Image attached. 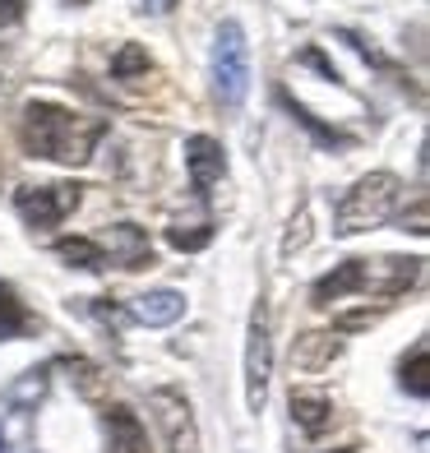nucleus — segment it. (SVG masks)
Instances as JSON below:
<instances>
[{
    "instance_id": "nucleus-1",
    "label": "nucleus",
    "mask_w": 430,
    "mask_h": 453,
    "mask_svg": "<svg viewBox=\"0 0 430 453\" xmlns=\"http://www.w3.org/2000/svg\"><path fill=\"white\" fill-rule=\"evenodd\" d=\"M107 134V120L102 116H84L70 107H56V102H28L24 116H19V143H24L28 157H47L60 167H84L93 157V149Z\"/></svg>"
},
{
    "instance_id": "nucleus-2",
    "label": "nucleus",
    "mask_w": 430,
    "mask_h": 453,
    "mask_svg": "<svg viewBox=\"0 0 430 453\" xmlns=\"http://www.w3.org/2000/svg\"><path fill=\"white\" fill-rule=\"evenodd\" d=\"M398 203H403V180L394 172H371V176H361L352 190L342 195L334 232L338 236H357V232H371V226H384L388 218H394Z\"/></svg>"
},
{
    "instance_id": "nucleus-3",
    "label": "nucleus",
    "mask_w": 430,
    "mask_h": 453,
    "mask_svg": "<svg viewBox=\"0 0 430 453\" xmlns=\"http://www.w3.org/2000/svg\"><path fill=\"white\" fill-rule=\"evenodd\" d=\"M213 84L222 107H241L245 93H250V42H245V28L236 19L218 28V42H213Z\"/></svg>"
},
{
    "instance_id": "nucleus-4",
    "label": "nucleus",
    "mask_w": 430,
    "mask_h": 453,
    "mask_svg": "<svg viewBox=\"0 0 430 453\" xmlns=\"http://www.w3.org/2000/svg\"><path fill=\"white\" fill-rule=\"evenodd\" d=\"M245 407L264 411L269 403V375H273V338H269V305L255 301L250 311V328H245Z\"/></svg>"
},
{
    "instance_id": "nucleus-5",
    "label": "nucleus",
    "mask_w": 430,
    "mask_h": 453,
    "mask_svg": "<svg viewBox=\"0 0 430 453\" xmlns=\"http://www.w3.org/2000/svg\"><path fill=\"white\" fill-rule=\"evenodd\" d=\"M149 411H153V426L167 453H199V421H195V407L180 388H153L149 394Z\"/></svg>"
},
{
    "instance_id": "nucleus-6",
    "label": "nucleus",
    "mask_w": 430,
    "mask_h": 453,
    "mask_svg": "<svg viewBox=\"0 0 430 453\" xmlns=\"http://www.w3.org/2000/svg\"><path fill=\"white\" fill-rule=\"evenodd\" d=\"M79 199H84V190H79L74 180H60V185H24V190L14 195V209L19 218H24L28 226H56V222H65L74 209H79Z\"/></svg>"
},
{
    "instance_id": "nucleus-7",
    "label": "nucleus",
    "mask_w": 430,
    "mask_h": 453,
    "mask_svg": "<svg viewBox=\"0 0 430 453\" xmlns=\"http://www.w3.org/2000/svg\"><path fill=\"white\" fill-rule=\"evenodd\" d=\"M186 167H190V185H195V190L209 195L213 185L227 176V153H222L218 139L195 134V139H186Z\"/></svg>"
},
{
    "instance_id": "nucleus-8",
    "label": "nucleus",
    "mask_w": 430,
    "mask_h": 453,
    "mask_svg": "<svg viewBox=\"0 0 430 453\" xmlns=\"http://www.w3.org/2000/svg\"><path fill=\"white\" fill-rule=\"evenodd\" d=\"M107 453H153L139 411H130L126 403H107Z\"/></svg>"
},
{
    "instance_id": "nucleus-9",
    "label": "nucleus",
    "mask_w": 430,
    "mask_h": 453,
    "mask_svg": "<svg viewBox=\"0 0 430 453\" xmlns=\"http://www.w3.org/2000/svg\"><path fill=\"white\" fill-rule=\"evenodd\" d=\"M338 357H342L338 334H301L292 342V370H301V375H324Z\"/></svg>"
},
{
    "instance_id": "nucleus-10",
    "label": "nucleus",
    "mask_w": 430,
    "mask_h": 453,
    "mask_svg": "<svg viewBox=\"0 0 430 453\" xmlns=\"http://www.w3.org/2000/svg\"><path fill=\"white\" fill-rule=\"evenodd\" d=\"M107 245H111L107 264H120V269H149L153 264V245L143 236V226H134V222H116L107 232Z\"/></svg>"
},
{
    "instance_id": "nucleus-11",
    "label": "nucleus",
    "mask_w": 430,
    "mask_h": 453,
    "mask_svg": "<svg viewBox=\"0 0 430 453\" xmlns=\"http://www.w3.org/2000/svg\"><path fill=\"white\" fill-rule=\"evenodd\" d=\"M287 407H292V421H296L311 440H319L324 430L334 426V398L319 394V388H292Z\"/></svg>"
},
{
    "instance_id": "nucleus-12",
    "label": "nucleus",
    "mask_w": 430,
    "mask_h": 453,
    "mask_svg": "<svg viewBox=\"0 0 430 453\" xmlns=\"http://www.w3.org/2000/svg\"><path fill=\"white\" fill-rule=\"evenodd\" d=\"M352 292H365V259H347V264H338L334 273H324L315 287H311V305H334V301H342V296H352Z\"/></svg>"
},
{
    "instance_id": "nucleus-13",
    "label": "nucleus",
    "mask_w": 430,
    "mask_h": 453,
    "mask_svg": "<svg viewBox=\"0 0 430 453\" xmlns=\"http://www.w3.org/2000/svg\"><path fill=\"white\" fill-rule=\"evenodd\" d=\"M130 315L149 328H162V324H176L186 315V296L172 292V287H162V292H149V296H134L130 301Z\"/></svg>"
},
{
    "instance_id": "nucleus-14",
    "label": "nucleus",
    "mask_w": 430,
    "mask_h": 453,
    "mask_svg": "<svg viewBox=\"0 0 430 453\" xmlns=\"http://www.w3.org/2000/svg\"><path fill=\"white\" fill-rule=\"evenodd\" d=\"M380 273H384L380 282H365V287H375V296L394 301L421 278V259H380Z\"/></svg>"
},
{
    "instance_id": "nucleus-15",
    "label": "nucleus",
    "mask_w": 430,
    "mask_h": 453,
    "mask_svg": "<svg viewBox=\"0 0 430 453\" xmlns=\"http://www.w3.org/2000/svg\"><path fill=\"white\" fill-rule=\"evenodd\" d=\"M56 255L74 264V269H107V245L93 241V236H65L56 241Z\"/></svg>"
},
{
    "instance_id": "nucleus-16",
    "label": "nucleus",
    "mask_w": 430,
    "mask_h": 453,
    "mask_svg": "<svg viewBox=\"0 0 430 453\" xmlns=\"http://www.w3.org/2000/svg\"><path fill=\"white\" fill-rule=\"evenodd\" d=\"M37 319L24 301H19V292L10 282H0V338H19V334H28Z\"/></svg>"
},
{
    "instance_id": "nucleus-17",
    "label": "nucleus",
    "mask_w": 430,
    "mask_h": 453,
    "mask_svg": "<svg viewBox=\"0 0 430 453\" xmlns=\"http://www.w3.org/2000/svg\"><path fill=\"white\" fill-rule=\"evenodd\" d=\"M149 74H153V56L139 42H126L111 56V79H120V84H139V79H149Z\"/></svg>"
},
{
    "instance_id": "nucleus-18",
    "label": "nucleus",
    "mask_w": 430,
    "mask_h": 453,
    "mask_svg": "<svg viewBox=\"0 0 430 453\" xmlns=\"http://www.w3.org/2000/svg\"><path fill=\"white\" fill-rule=\"evenodd\" d=\"M65 370H70V384H74L88 403H102V394H107V375H102V365H93V361H84V357H70Z\"/></svg>"
},
{
    "instance_id": "nucleus-19",
    "label": "nucleus",
    "mask_w": 430,
    "mask_h": 453,
    "mask_svg": "<svg viewBox=\"0 0 430 453\" xmlns=\"http://www.w3.org/2000/svg\"><path fill=\"white\" fill-rule=\"evenodd\" d=\"M426 357H430V342L421 338L417 347H412V357L403 361V388L407 394H417V398H426L430 394V375H426Z\"/></svg>"
},
{
    "instance_id": "nucleus-20",
    "label": "nucleus",
    "mask_w": 430,
    "mask_h": 453,
    "mask_svg": "<svg viewBox=\"0 0 430 453\" xmlns=\"http://www.w3.org/2000/svg\"><path fill=\"white\" fill-rule=\"evenodd\" d=\"M167 241L176 250H203V245L213 241V226L199 222V226H167Z\"/></svg>"
},
{
    "instance_id": "nucleus-21",
    "label": "nucleus",
    "mask_w": 430,
    "mask_h": 453,
    "mask_svg": "<svg viewBox=\"0 0 430 453\" xmlns=\"http://www.w3.org/2000/svg\"><path fill=\"white\" fill-rule=\"evenodd\" d=\"M301 245H311V209H296L292 226H287V236H282V259H292Z\"/></svg>"
},
{
    "instance_id": "nucleus-22",
    "label": "nucleus",
    "mask_w": 430,
    "mask_h": 453,
    "mask_svg": "<svg viewBox=\"0 0 430 453\" xmlns=\"http://www.w3.org/2000/svg\"><path fill=\"white\" fill-rule=\"evenodd\" d=\"M380 315L375 311H352V315H334V334H357V328H371Z\"/></svg>"
},
{
    "instance_id": "nucleus-23",
    "label": "nucleus",
    "mask_w": 430,
    "mask_h": 453,
    "mask_svg": "<svg viewBox=\"0 0 430 453\" xmlns=\"http://www.w3.org/2000/svg\"><path fill=\"white\" fill-rule=\"evenodd\" d=\"M24 19V0H0V28H14Z\"/></svg>"
},
{
    "instance_id": "nucleus-24",
    "label": "nucleus",
    "mask_w": 430,
    "mask_h": 453,
    "mask_svg": "<svg viewBox=\"0 0 430 453\" xmlns=\"http://www.w3.org/2000/svg\"><path fill=\"white\" fill-rule=\"evenodd\" d=\"M143 5H149L153 14H172V10L180 5V0H143Z\"/></svg>"
},
{
    "instance_id": "nucleus-25",
    "label": "nucleus",
    "mask_w": 430,
    "mask_h": 453,
    "mask_svg": "<svg viewBox=\"0 0 430 453\" xmlns=\"http://www.w3.org/2000/svg\"><path fill=\"white\" fill-rule=\"evenodd\" d=\"M65 5H74V10H84V5H88V0H65Z\"/></svg>"
},
{
    "instance_id": "nucleus-26",
    "label": "nucleus",
    "mask_w": 430,
    "mask_h": 453,
    "mask_svg": "<svg viewBox=\"0 0 430 453\" xmlns=\"http://www.w3.org/2000/svg\"><path fill=\"white\" fill-rule=\"evenodd\" d=\"M334 453H361V449H334Z\"/></svg>"
},
{
    "instance_id": "nucleus-27",
    "label": "nucleus",
    "mask_w": 430,
    "mask_h": 453,
    "mask_svg": "<svg viewBox=\"0 0 430 453\" xmlns=\"http://www.w3.org/2000/svg\"><path fill=\"white\" fill-rule=\"evenodd\" d=\"M0 84H5V79H0Z\"/></svg>"
}]
</instances>
